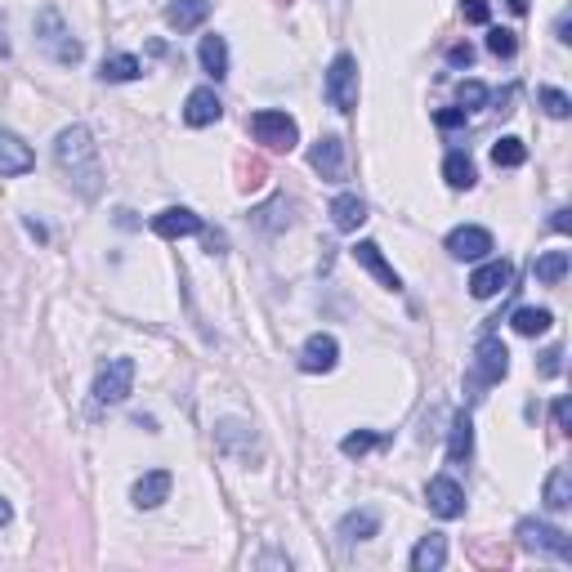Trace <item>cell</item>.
I'll return each mask as SVG.
<instances>
[{"label": "cell", "instance_id": "cell-37", "mask_svg": "<svg viewBox=\"0 0 572 572\" xmlns=\"http://www.w3.org/2000/svg\"><path fill=\"white\" fill-rule=\"evenodd\" d=\"M461 14H465V23H488L492 18V9H488V0H461Z\"/></svg>", "mask_w": 572, "mask_h": 572}, {"label": "cell", "instance_id": "cell-44", "mask_svg": "<svg viewBox=\"0 0 572 572\" xmlns=\"http://www.w3.org/2000/svg\"><path fill=\"white\" fill-rule=\"evenodd\" d=\"M0 54H9V41H5V18H0Z\"/></svg>", "mask_w": 572, "mask_h": 572}, {"label": "cell", "instance_id": "cell-8", "mask_svg": "<svg viewBox=\"0 0 572 572\" xmlns=\"http://www.w3.org/2000/svg\"><path fill=\"white\" fill-rule=\"evenodd\" d=\"M488 251H492V233L479 224H461L447 233V255L452 260H483Z\"/></svg>", "mask_w": 572, "mask_h": 572}, {"label": "cell", "instance_id": "cell-43", "mask_svg": "<svg viewBox=\"0 0 572 572\" xmlns=\"http://www.w3.org/2000/svg\"><path fill=\"white\" fill-rule=\"evenodd\" d=\"M9 519H14V510H9V501H5V497H0V528H5V523H9Z\"/></svg>", "mask_w": 572, "mask_h": 572}, {"label": "cell", "instance_id": "cell-3", "mask_svg": "<svg viewBox=\"0 0 572 572\" xmlns=\"http://www.w3.org/2000/svg\"><path fill=\"white\" fill-rule=\"evenodd\" d=\"M322 94H327V103L336 112H354L358 108V59L354 54H336V59H331Z\"/></svg>", "mask_w": 572, "mask_h": 572}, {"label": "cell", "instance_id": "cell-6", "mask_svg": "<svg viewBox=\"0 0 572 572\" xmlns=\"http://www.w3.org/2000/svg\"><path fill=\"white\" fill-rule=\"evenodd\" d=\"M519 541L528 550H546V555H555L559 564H572V537L564 528H555V523H541V519H523L519 528Z\"/></svg>", "mask_w": 572, "mask_h": 572}, {"label": "cell", "instance_id": "cell-16", "mask_svg": "<svg viewBox=\"0 0 572 572\" xmlns=\"http://www.w3.org/2000/svg\"><path fill=\"white\" fill-rule=\"evenodd\" d=\"M219 112H224V103H219V94L211 90V85H202V90H193L188 94V103H184V121L193 130H202V126H215L219 121Z\"/></svg>", "mask_w": 572, "mask_h": 572}, {"label": "cell", "instance_id": "cell-32", "mask_svg": "<svg viewBox=\"0 0 572 572\" xmlns=\"http://www.w3.org/2000/svg\"><path fill=\"white\" fill-rule=\"evenodd\" d=\"M376 443H380V434H371V429H358V434H345L340 452H345V456H367Z\"/></svg>", "mask_w": 572, "mask_h": 572}, {"label": "cell", "instance_id": "cell-26", "mask_svg": "<svg viewBox=\"0 0 572 572\" xmlns=\"http://www.w3.org/2000/svg\"><path fill=\"white\" fill-rule=\"evenodd\" d=\"M443 179H447L452 188H474L479 170H474V161L465 157V152H447V161H443Z\"/></svg>", "mask_w": 572, "mask_h": 572}, {"label": "cell", "instance_id": "cell-38", "mask_svg": "<svg viewBox=\"0 0 572 572\" xmlns=\"http://www.w3.org/2000/svg\"><path fill=\"white\" fill-rule=\"evenodd\" d=\"M434 121H438L443 130H456V126H465V108H443Z\"/></svg>", "mask_w": 572, "mask_h": 572}, {"label": "cell", "instance_id": "cell-30", "mask_svg": "<svg viewBox=\"0 0 572 572\" xmlns=\"http://www.w3.org/2000/svg\"><path fill=\"white\" fill-rule=\"evenodd\" d=\"M282 211H291V202H286V197H273L269 206H260V211H255V224L269 228V233H278V228L291 224V219H282Z\"/></svg>", "mask_w": 572, "mask_h": 572}, {"label": "cell", "instance_id": "cell-34", "mask_svg": "<svg viewBox=\"0 0 572 572\" xmlns=\"http://www.w3.org/2000/svg\"><path fill=\"white\" fill-rule=\"evenodd\" d=\"M541 108H546V117L564 121L568 112H572V99H568L564 90H541Z\"/></svg>", "mask_w": 572, "mask_h": 572}, {"label": "cell", "instance_id": "cell-20", "mask_svg": "<svg viewBox=\"0 0 572 572\" xmlns=\"http://www.w3.org/2000/svg\"><path fill=\"white\" fill-rule=\"evenodd\" d=\"M447 564V541L438 537V532H429V537L416 541L412 550V572H438Z\"/></svg>", "mask_w": 572, "mask_h": 572}, {"label": "cell", "instance_id": "cell-36", "mask_svg": "<svg viewBox=\"0 0 572 572\" xmlns=\"http://www.w3.org/2000/svg\"><path fill=\"white\" fill-rule=\"evenodd\" d=\"M537 371H541L546 380H550V376H559V371H564V349H559V345H555V349H546V354H541V362H537Z\"/></svg>", "mask_w": 572, "mask_h": 572}, {"label": "cell", "instance_id": "cell-4", "mask_svg": "<svg viewBox=\"0 0 572 572\" xmlns=\"http://www.w3.org/2000/svg\"><path fill=\"white\" fill-rule=\"evenodd\" d=\"M251 135H255V143H264V148H273V152H291L295 143H300V126H295V117H286V112L264 108L251 117Z\"/></svg>", "mask_w": 572, "mask_h": 572}, {"label": "cell", "instance_id": "cell-2", "mask_svg": "<svg viewBox=\"0 0 572 572\" xmlns=\"http://www.w3.org/2000/svg\"><path fill=\"white\" fill-rule=\"evenodd\" d=\"M36 45H41L54 63H63V68L81 63V41L68 32L59 9H41V14H36Z\"/></svg>", "mask_w": 572, "mask_h": 572}, {"label": "cell", "instance_id": "cell-25", "mask_svg": "<svg viewBox=\"0 0 572 572\" xmlns=\"http://www.w3.org/2000/svg\"><path fill=\"white\" fill-rule=\"evenodd\" d=\"M139 72H143V63L135 59V54H112V59H103V68H99V81H112V85H121V81H135Z\"/></svg>", "mask_w": 572, "mask_h": 572}, {"label": "cell", "instance_id": "cell-7", "mask_svg": "<svg viewBox=\"0 0 572 572\" xmlns=\"http://www.w3.org/2000/svg\"><path fill=\"white\" fill-rule=\"evenodd\" d=\"M505 371H510V349L488 331V336L479 340V349H474V376H479L483 385H501Z\"/></svg>", "mask_w": 572, "mask_h": 572}, {"label": "cell", "instance_id": "cell-14", "mask_svg": "<svg viewBox=\"0 0 572 572\" xmlns=\"http://www.w3.org/2000/svg\"><path fill=\"white\" fill-rule=\"evenodd\" d=\"M152 233L166 237V242H175V237H193V233H202V215L184 211V206H170V211L152 215Z\"/></svg>", "mask_w": 572, "mask_h": 572}, {"label": "cell", "instance_id": "cell-22", "mask_svg": "<svg viewBox=\"0 0 572 572\" xmlns=\"http://www.w3.org/2000/svg\"><path fill=\"white\" fill-rule=\"evenodd\" d=\"M197 59H202V68L211 72L215 81H224V76H228V41H224V36H202Z\"/></svg>", "mask_w": 572, "mask_h": 572}, {"label": "cell", "instance_id": "cell-19", "mask_svg": "<svg viewBox=\"0 0 572 572\" xmlns=\"http://www.w3.org/2000/svg\"><path fill=\"white\" fill-rule=\"evenodd\" d=\"M331 224H336L340 233H358V228L367 224V206H362V197L340 193L336 202H331Z\"/></svg>", "mask_w": 572, "mask_h": 572}, {"label": "cell", "instance_id": "cell-31", "mask_svg": "<svg viewBox=\"0 0 572 572\" xmlns=\"http://www.w3.org/2000/svg\"><path fill=\"white\" fill-rule=\"evenodd\" d=\"M215 438H219V443H224V447H251V429H246L242 421H219V429H215Z\"/></svg>", "mask_w": 572, "mask_h": 572}, {"label": "cell", "instance_id": "cell-40", "mask_svg": "<svg viewBox=\"0 0 572 572\" xmlns=\"http://www.w3.org/2000/svg\"><path fill=\"white\" fill-rule=\"evenodd\" d=\"M555 429H568V398L555 403Z\"/></svg>", "mask_w": 572, "mask_h": 572}, {"label": "cell", "instance_id": "cell-28", "mask_svg": "<svg viewBox=\"0 0 572 572\" xmlns=\"http://www.w3.org/2000/svg\"><path fill=\"white\" fill-rule=\"evenodd\" d=\"M568 505H572V474L568 465H559L546 479V510H568Z\"/></svg>", "mask_w": 572, "mask_h": 572}, {"label": "cell", "instance_id": "cell-10", "mask_svg": "<svg viewBox=\"0 0 572 572\" xmlns=\"http://www.w3.org/2000/svg\"><path fill=\"white\" fill-rule=\"evenodd\" d=\"M510 282H514L510 260H488L483 269H474V278H470V295H474V300H492V295L510 291Z\"/></svg>", "mask_w": 572, "mask_h": 572}, {"label": "cell", "instance_id": "cell-15", "mask_svg": "<svg viewBox=\"0 0 572 572\" xmlns=\"http://www.w3.org/2000/svg\"><path fill=\"white\" fill-rule=\"evenodd\" d=\"M309 166L318 170L322 179H340L345 175V143H340L336 135H322L309 152Z\"/></svg>", "mask_w": 572, "mask_h": 572}, {"label": "cell", "instance_id": "cell-9", "mask_svg": "<svg viewBox=\"0 0 572 572\" xmlns=\"http://www.w3.org/2000/svg\"><path fill=\"white\" fill-rule=\"evenodd\" d=\"M425 501H429V510H434L438 519H461V514H465V492H461V483L447 479V474L429 479Z\"/></svg>", "mask_w": 572, "mask_h": 572}, {"label": "cell", "instance_id": "cell-11", "mask_svg": "<svg viewBox=\"0 0 572 572\" xmlns=\"http://www.w3.org/2000/svg\"><path fill=\"white\" fill-rule=\"evenodd\" d=\"M36 166V152L27 148L14 130H0V179H14V175H27Z\"/></svg>", "mask_w": 572, "mask_h": 572}, {"label": "cell", "instance_id": "cell-21", "mask_svg": "<svg viewBox=\"0 0 572 572\" xmlns=\"http://www.w3.org/2000/svg\"><path fill=\"white\" fill-rule=\"evenodd\" d=\"M380 532V514L376 510H349L345 519H340V537L345 541H367Z\"/></svg>", "mask_w": 572, "mask_h": 572}, {"label": "cell", "instance_id": "cell-18", "mask_svg": "<svg viewBox=\"0 0 572 572\" xmlns=\"http://www.w3.org/2000/svg\"><path fill=\"white\" fill-rule=\"evenodd\" d=\"M170 483H175V479H170L166 470H148V474H143V479L135 483V492H130V497H135L139 510H157V505L170 497Z\"/></svg>", "mask_w": 572, "mask_h": 572}, {"label": "cell", "instance_id": "cell-12", "mask_svg": "<svg viewBox=\"0 0 572 572\" xmlns=\"http://www.w3.org/2000/svg\"><path fill=\"white\" fill-rule=\"evenodd\" d=\"M336 358H340L336 336H327V331H318V336H309V340H304V349H300V371H309V376H318V371H331V367H336Z\"/></svg>", "mask_w": 572, "mask_h": 572}, {"label": "cell", "instance_id": "cell-41", "mask_svg": "<svg viewBox=\"0 0 572 572\" xmlns=\"http://www.w3.org/2000/svg\"><path fill=\"white\" fill-rule=\"evenodd\" d=\"M555 32H559V41H564V45L572 41V36H568V32H572V18H568V14H559V23H555Z\"/></svg>", "mask_w": 572, "mask_h": 572}, {"label": "cell", "instance_id": "cell-24", "mask_svg": "<svg viewBox=\"0 0 572 572\" xmlns=\"http://www.w3.org/2000/svg\"><path fill=\"white\" fill-rule=\"evenodd\" d=\"M550 309H532V304H523V309H514L510 313V327L519 331V336H546L550 331Z\"/></svg>", "mask_w": 572, "mask_h": 572}, {"label": "cell", "instance_id": "cell-13", "mask_svg": "<svg viewBox=\"0 0 572 572\" xmlns=\"http://www.w3.org/2000/svg\"><path fill=\"white\" fill-rule=\"evenodd\" d=\"M354 260L371 273V278H380V286H385V291H403V278H398V269L385 260V251H380L376 242H358V246H354Z\"/></svg>", "mask_w": 572, "mask_h": 572}, {"label": "cell", "instance_id": "cell-17", "mask_svg": "<svg viewBox=\"0 0 572 572\" xmlns=\"http://www.w3.org/2000/svg\"><path fill=\"white\" fill-rule=\"evenodd\" d=\"M211 0H170L166 5V23L175 27V32H193V27H202L206 18H211Z\"/></svg>", "mask_w": 572, "mask_h": 572}, {"label": "cell", "instance_id": "cell-39", "mask_svg": "<svg viewBox=\"0 0 572 572\" xmlns=\"http://www.w3.org/2000/svg\"><path fill=\"white\" fill-rule=\"evenodd\" d=\"M447 59H452L456 68H461V63L470 68V63H474V50H470V45H452V50H447Z\"/></svg>", "mask_w": 572, "mask_h": 572}, {"label": "cell", "instance_id": "cell-42", "mask_svg": "<svg viewBox=\"0 0 572 572\" xmlns=\"http://www.w3.org/2000/svg\"><path fill=\"white\" fill-rule=\"evenodd\" d=\"M550 228H555V233H568V228H572L568 211H555V219H550Z\"/></svg>", "mask_w": 572, "mask_h": 572}, {"label": "cell", "instance_id": "cell-27", "mask_svg": "<svg viewBox=\"0 0 572 572\" xmlns=\"http://www.w3.org/2000/svg\"><path fill=\"white\" fill-rule=\"evenodd\" d=\"M470 452H474V421L461 412V416L452 421V438H447V456H452V461H465Z\"/></svg>", "mask_w": 572, "mask_h": 572}, {"label": "cell", "instance_id": "cell-33", "mask_svg": "<svg viewBox=\"0 0 572 572\" xmlns=\"http://www.w3.org/2000/svg\"><path fill=\"white\" fill-rule=\"evenodd\" d=\"M456 99H461V108L470 112V108H483L488 103V85H479V81H461L456 85Z\"/></svg>", "mask_w": 572, "mask_h": 572}, {"label": "cell", "instance_id": "cell-5", "mask_svg": "<svg viewBox=\"0 0 572 572\" xmlns=\"http://www.w3.org/2000/svg\"><path fill=\"white\" fill-rule=\"evenodd\" d=\"M130 389H135V358H108V367L94 376V403H126Z\"/></svg>", "mask_w": 572, "mask_h": 572}, {"label": "cell", "instance_id": "cell-1", "mask_svg": "<svg viewBox=\"0 0 572 572\" xmlns=\"http://www.w3.org/2000/svg\"><path fill=\"white\" fill-rule=\"evenodd\" d=\"M54 166L68 179L81 197H99L103 193V161H99V143L85 126H68L54 143Z\"/></svg>", "mask_w": 572, "mask_h": 572}, {"label": "cell", "instance_id": "cell-35", "mask_svg": "<svg viewBox=\"0 0 572 572\" xmlns=\"http://www.w3.org/2000/svg\"><path fill=\"white\" fill-rule=\"evenodd\" d=\"M488 50L497 54V59H514L519 41H514V32H505V27H492V32H488Z\"/></svg>", "mask_w": 572, "mask_h": 572}, {"label": "cell", "instance_id": "cell-23", "mask_svg": "<svg viewBox=\"0 0 572 572\" xmlns=\"http://www.w3.org/2000/svg\"><path fill=\"white\" fill-rule=\"evenodd\" d=\"M568 264H572L568 251H546V255H537V264H532V278L541 286H555V282H564Z\"/></svg>", "mask_w": 572, "mask_h": 572}, {"label": "cell", "instance_id": "cell-29", "mask_svg": "<svg viewBox=\"0 0 572 572\" xmlns=\"http://www.w3.org/2000/svg\"><path fill=\"white\" fill-rule=\"evenodd\" d=\"M492 161H497L501 170H514V166H523V161H528V148H523V139L505 135V139L492 143Z\"/></svg>", "mask_w": 572, "mask_h": 572}]
</instances>
